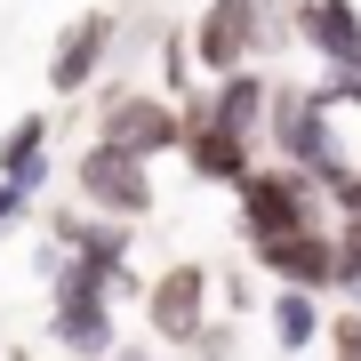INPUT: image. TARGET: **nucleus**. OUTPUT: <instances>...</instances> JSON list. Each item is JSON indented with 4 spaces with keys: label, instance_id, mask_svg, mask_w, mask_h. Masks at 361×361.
Masks as SVG:
<instances>
[{
    "label": "nucleus",
    "instance_id": "f257e3e1",
    "mask_svg": "<svg viewBox=\"0 0 361 361\" xmlns=\"http://www.w3.org/2000/svg\"><path fill=\"white\" fill-rule=\"evenodd\" d=\"M241 241L249 249H265V241H297V233H329L337 225V201L322 193L313 177H297V169H257V177L241 185Z\"/></svg>",
    "mask_w": 361,
    "mask_h": 361
},
{
    "label": "nucleus",
    "instance_id": "f03ea898",
    "mask_svg": "<svg viewBox=\"0 0 361 361\" xmlns=\"http://www.w3.org/2000/svg\"><path fill=\"white\" fill-rule=\"evenodd\" d=\"M97 145H113V153L153 169L161 153H185V104L153 97V89H113L97 104Z\"/></svg>",
    "mask_w": 361,
    "mask_h": 361
},
{
    "label": "nucleus",
    "instance_id": "7ed1b4c3",
    "mask_svg": "<svg viewBox=\"0 0 361 361\" xmlns=\"http://www.w3.org/2000/svg\"><path fill=\"white\" fill-rule=\"evenodd\" d=\"M73 193H80L89 217H113V225H145V217L161 209L153 169L129 161V153H113V145H89V153L73 161Z\"/></svg>",
    "mask_w": 361,
    "mask_h": 361
},
{
    "label": "nucleus",
    "instance_id": "20e7f679",
    "mask_svg": "<svg viewBox=\"0 0 361 361\" xmlns=\"http://www.w3.org/2000/svg\"><path fill=\"white\" fill-rule=\"evenodd\" d=\"M209 289H217V273L193 265V257H177V265L153 273V289H145V329H153V345H177V353L201 345V329H209Z\"/></svg>",
    "mask_w": 361,
    "mask_h": 361
},
{
    "label": "nucleus",
    "instance_id": "39448f33",
    "mask_svg": "<svg viewBox=\"0 0 361 361\" xmlns=\"http://www.w3.org/2000/svg\"><path fill=\"white\" fill-rule=\"evenodd\" d=\"M32 265H40V281H49V305H121V297L153 289V281H137V273H113V265L80 257V249H65V241H40Z\"/></svg>",
    "mask_w": 361,
    "mask_h": 361
},
{
    "label": "nucleus",
    "instance_id": "423d86ee",
    "mask_svg": "<svg viewBox=\"0 0 361 361\" xmlns=\"http://www.w3.org/2000/svg\"><path fill=\"white\" fill-rule=\"evenodd\" d=\"M273 80L265 65L257 73H233V80H209V89L185 104V113H201L209 129H225V137H249V145H265V121H273Z\"/></svg>",
    "mask_w": 361,
    "mask_h": 361
},
{
    "label": "nucleus",
    "instance_id": "0eeeda50",
    "mask_svg": "<svg viewBox=\"0 0 361 361\" xmlns=\"http://www.w3.org/2000/svg\"><path fill=\"white\" fill-rule=\"evenodd\" d=\"M113 8H80L65 32L49 40V89L56 97H80V89H97V73H104V56H113Z\"/></svg>",
    "mask_w": 361,
    "mask_h": 361
},
{
    "label": "nucleus",
    "instance_id": "6e6552de",
    "mask_svg": "<svg viewBox=\"0 0 361 361\" xmlns=\"http://www.w3.org/2000/svg\"><path fill=\"white\" fill-rule=\"evenodd\" d=\"M257 257V273L273 289H313V297H329L337 289V225L329 233H297V241H265V249H249Z\"/></svg>",
    "mask_w": 361,
    "mask_h": 361
},
{
    "label": "nucleus",
    "instance_id": "1a4fd4ad",
    "mask_svg": "<svg viewBox=\"0 0 361 361\" xmlns=\"http://www.w3.org/2000/svg\"><path fill=\"white\" fill-rule=\"evenodd\" d=\"M297 40L322 73H361V0H297Z\"/></svg>",
    "mask_w": 361,
    "mask_h": 361
},
{
    "label": "nucleus",
    "instance_id": "9d476101",
    "mask_svg": "<svg viewBox=\"0 0 361 361\" xmlns=\"http://www.w3.org/2000/svg\"><path fill=\"white\" fill-rule=\"evenodd\" d=\"M185 169L209 177V185H225V193H241L265 161H257V145H249V137H225V129H209L201 113H185Z\"/></svg>",
    "mask_w": 361,
    "mask_h": 361
},
{
    "label": "nucleus",
    "instance_id": "9b49d317",
    "mask_svg": "<svg viewBox=\"0 0 361 361\" xmlns=\"http://www.w3.org/2000/svg\"><path fill=\"white\" fill-rule=\"evenodd\" d=\"M49 241H65V249H80V257H97V265L129 273L137 233H129V225H113V217H89V209H49Z\"/></svg>",
    "mask_w": 361,
    "mask_h": 361
},
{
    "label": "nucleus",
    "instance_id": "f8f14e48",
    "mask_svg": "<svg viewBox=\"0 0 361 361\" xmlns=\"http://www.w3.org/2000/svg\"><path fill=\"white\" fill-rule=\"evenodd\" d=\"M49 345H65L73 361H113L121 322H113V305H49Z\"/></svg>",
    "mask_w": 361,
    "mask_h": 361
},
{
    "label": "nucleus",
    "instance_id": "ddd939ff",
    "mask_svg": "<svg viewBox=\"0 0 361 361\" xmlns=\"http://www.w3.org/2000/svg\"><path fill=\"white\" fill-rule=\"evenodd\" d=\"M0 185L40 201V185H49V113H25L0 129Z\"/></svg>",
    "mask_w": 361,
    "mask_h": 361
},
{
    "label": "nucleus",
    "instance_id": "4468645a",
    "mask_svg": "<svg viewBox=\"0 0 361 361\" xmlns=\"http://www.w3.org/2000/svg\"><path fill=\"white\" fill-rule=\"evenodd\" d=\"M265 329H273V345H281V353L329 345V313H322V297H313V289H273V297H265Z\"/></svg>",
    "mask_w": 361,
    "mask_h": 361
},
{
    "label": "nucleus",
    "instance_id": "2eb2a0df",
    "mask_svg": "<svg viewBox=\"0 0 361 361\" xmlns=\"http://www.w3.org/2000/svg\"><path fill=\"white\" fill-rule=\"evenodd\" d=\"M329 361H361V313H337L329 322Z\"/></svg>",
    "mask_w": 361,
    "mask_h": 361
},
{
    "label": "nucleus",
    "instance_id": "dca6fc26",
    "mask_svg": "<svg viewBox=\"0 0 361 361\" xmlns=\"http://www.w3.org/2000/svg\"><path fill=\"white\" fill-rule=\"evenodd\" d=\"M32 217V193H16V185H0V233H25Z\"/></svg>",
    "mask_w": 361,
    "mask_h": 361
},
{
    "label": "nucleus",
    "instance_id": "f3484780",
    "mask_svg": "<svg viewBox=\"0 0 361 361\" xmlns=\"http://www.w3.org/2000/svg\"><path fill=\"white\" fill-rule=\"evenodd\" d=\"M322 89L337 97V104H345V113L361 121V73H322Z\"/></svg>",
    "mask_w": 361,
    "mask_h": 361
},
{
    "label": "nucleus",
    "instance_id": "a211bd4d",
    "mask_svg": "<svg viewBox=\"0 0 361 361\" xmlns=\"http://www.w3.org/2000/svg\"><path fill=\"white\" fill-rule=\"evenodd\" d=\"M193 353H201V361H225V353H233V329H225V322H209V329H201V345H193Z\"/></svg>",
    "mask_w": 361,
    "mask_h": 361
},
{
    "label": "nucleus",
    "instance_id": "6ab92c4d",
    "mask_svg": "<svg viewBox=\"0 0 361 361\" xmlns=\"http://www.w3.org/2000/svg\"><path fill=\"white\" fill-rule=\"evenodd\" d=\"M113 361H153V353H145V345H121V353H113Z\"/></svg>",
    "mask_w": 361,
    "mask_h": 361
},
{
    "label": "nucleus",
    "instance_id": "aec40b11",
    "mask_svg": "<svg viewBox=\"0 0 361 361\" xmlns=\"http://www.w3.org/2000/svg\"><path fill=\"white\" fill-rule=\"evenodd\" d=\"M0 361H32V353H0Z\"/></svg>",
    "mask_w": 361,
    "mask_h": 361
}]
</instances>
